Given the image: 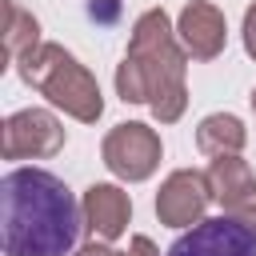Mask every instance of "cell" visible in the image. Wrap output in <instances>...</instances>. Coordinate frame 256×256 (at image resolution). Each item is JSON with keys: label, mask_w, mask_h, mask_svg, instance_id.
I'll use <instances>...</instances> for the list:
<instances>
[{"label": "cell", "mask_w": 256, "mask_h": 256, "mask_svg": "<svg viewBox=\"0 0 256 256\" xmlns=\"http://www.w3.org/2000/svg\"><path fill=\"white\" fill-rule=\"evenodd\" d=\"M176 36L180 44L188 48L192 60H216L228 44V24H224V12L208 0H188L180 8V20H176Z\"/></svg>", "instance_id": "obj_9"}, {"label": "cell", "mask_w": 256, "mask_h": 256, "mask_svg": "<svg viewBox=\"0 0 256 256\" xmlns=\"http://www.w3.org/2000/svg\"><path fill=\"white\" fill-rule=\"evenodd\" d=\"M160 136L156 128L140 124V120H128V124H116L104 144H100V156L108 164V172L116 180H128V184H140L148 180L156 168H160Z\"/></svg>", "instance_id": "obj_4"}, {"label": "cell", "mask_w": 256, "mask_h": 256, "mask_svg": "<svg viewBox=\"0 0 256 256\" xmlns=\"http://www.w3.org/2000/svg\"><path fill=\"white\" fill-rule=\"evenodd\" d=\"M252 112H256V88H252Z\"/></svg>", "instance_id": "obj_17"}, {"label": "cell", "mask_w": 256, "mask_h": 256, "mask_svg": "<svg viewBox=\"0 0 256 256\" xmlns=\"http://www.w3.org/2000/svg\"><path fill=\"white\" fill-rule=\"evenodd\" d=\"M116 96L124 104H148V84H144V76H140L132 56H124L116 64Z\"/></svg>", "instance_id": "obj_13"}, {"label": "cell", "mask_w": 256, "mask_h": 256, "mask_svg": "<svg viewBox=\"0 0 256 256\" xmlns=\"http://www.w3.org/2000/svg\"><path fill=\"white\" fill-rule=\"evenodd\" d=\"M72 256H128V252H116V248H108V240H104V244H96V240H92V244L76 248Z\"/></svg>", "instance_id": "obj_16"}, {"label": "cell", "mask_w": 256, "mask_h": 256, "mask_svg": "<svg viewBox=\"0 0 256 256\" xmlns=\"http://www.w3.org/2000/svg\"><path fill=\"white\" fill-rule=\"evenodd\" d=\"M204 176H208L212 200L228 216H240V220H252L256 224V176H252L248 160H240V152L212 156V164H208Z\"/></svg>", "instance_id": "obj_8"}, {"label": "cell", "mask_w": 256, "mask_h": 256, "mask_svg": "<svg viewBox=\"0 0 256 256\" xmlns=\"http://www.w3.org/2000/svg\"><path fill=\"white\" fill-rule=\"evenodd\" d=\"M64 148V124L48 108H20L4 120V160H44Z\"/></svg>", "instance_id": "obj_6"}, {"label": "cell", "mask_w": 256, "mask_h": 256, "mask_svg": "<svg viewBox=\"0 0 256 256\" xmlns=\"http://www.w3.org/2000/svg\"><path fill=\"white\" fill-rule=\"evenodd\" d=\"M208 200H212L208 176L196 168H176V172H168V180L156 192V216L168 228H192L204 220Z\"/></svg>", "instance_id": "obj_7"}, {"label": "cell", "mask_w": 256, "mask_h": 256, "mask_svg": "<svg viewBox=\"0 0 256 256\" xmlns=\"http://www.w3.org/2000/svg\"><path fill=\"white\" fill-rule=\"evenodd\" d=\"M4 256H72L84 232V208L72 188L44 168H12L0 180Z\"/></svg>", "instance_id": "obj_1"}, {"label": "cell", "mask_w": 256, "mask_h": 256, "mask_svg": "<svg viewBox=\"0 0 256 256\" xmlns=\"http://www.w3.org/2000/svg\"><path fill=\"white\" fill-rule=\"evenodd\" d=\"M164 256H256V224L240 216H212L172 240Z\"/></svg>", "instance_id": "obj_5"}, {"label": "cell", "mask_w": 256, "mask_h": 256, "mask_svg": "<svg viewBox=\"0 0 256 256\" xmlns=\"http://www.w3.org/2000/svg\"><path fill=\"white\" fill-rule=\"evenodd\" d=\"M244 144H248V132L232 112H212L196 128V148L204 156H228V152H240Z\"/></svg>", "instance_id": "obj_11"}, {"label": "cell", "mask_w": 256, "mask_h": 256, "mask_svg": "<svg viewBox=\"0 0 256 256\" xmlns=\"http://www.w3.org/2000/svg\"><path fill=\"white\" fill-rule=\"evenodd\" d=\"M16 72L28 88H36L40 96H48V104L64 108L72 120L80 124H96L104 112V96L96 76L60 44H36L32 52H24L16 60Z\"/></svg>", "instance_id": "obj_3"}, {"label": "cell", "mask_w": 256, "mask_h": 256, "mask_svg": "<svg viewBox=\"0 0 256 256\" xmlns=\"http://www.w3.org/2000/svg\"><path fill=\"white\" fill-rule=\"evenodd\" d=\"M128 256H160V248H156L148 236H132V244H128Z\"/></svg>", "instance_id": "obj_15"}, {"label": "cell", "mask_w": 256, "mask_h": 256, "mask_svg": "<svg viewBox=\"0 0 256 256\" xmlns=\"http://www.w3.org/2000/svg\"><path fill=\"white\" fill-rule=\"evenodd\" d=\"M148 84V108L160 124H176L188 108V48L180 44L172 20L164 8H148L136 16L132 36H128V52Z\"/></svg>", "instance_id": "obj_2"}, {"label": "cell", "mask_w": 256, "mask_h": 256, "mask_svg": "<svg viewBox=\"0 0 256 256\" xmlns=\"http://www.w3.org/2000/svg\"><path fill=\"white\" fill-rule=\"evenodd\" d=\"M244 52L256 60V4L244 12Z\"/></svg>", "instance_id": "obj_14"}, {"label": "cell", "mask_w": 256, "mask_h": 256, "mask_svg": "<svg viewBox=\"0 0 256 256\" xmlns=\"http://www.w3.org/2000/svg\"><path fill=\"white\" fill-rule=\"evenodd\" d=\"M36 44H40V20L28 8H20L16 0H4V60L16 64Z\"/></svg>", "instance_id": "obj_12"}, {"label": "cell", "mask_w": 256, "mask_h": 256, "mask_svg": "<svg viewBox=\"0 0 256 256\" xmlns=\"http://www.w3.org/2000/svg\"><path fill=\"white\" fill-rule=\"evenodd\" d=\"M84 228L96 236V240H120L128 232V220H132V200L120 184H92L84 188Z\"/></svg>", "instance_id": "obj_10"}]
</instances>
